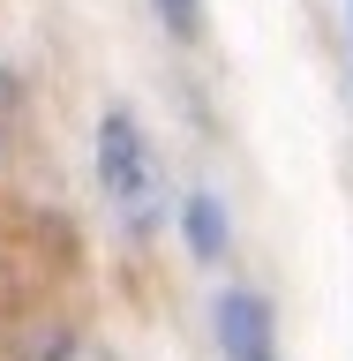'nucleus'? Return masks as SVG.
<instances>
[{
	"label": "nucleus",
	"instance_id": "nucleus-1",
	"mask_svg": "<svg viewBox=\"0 0 353 361\" xmlns=\"http://www.w3.org/2000/svg\"><path fill=\"white\" fill-rule=\"evenodd\" d=\"M98 188L135 233L158 226V158L143 143V128H135V113H120V106L98 121Z\"/></svg>",
	"mask_w": 353,
	"mask_h": 361
},
{
	"label": "nucleus",
	"instance_id": "nucleus-2",
	"mask_svg": "<svg viewBox=\"0 0 353 361\" xmlns=\"http://www.w3.org/2000/svg\"><path fill=\"white\" fill-rule=\"evenodd\" d=\"M218 346H225V361H278V346H271V309L256 293H225L218 301Z\"/></svg>",
	"mask_w": 353,
	"mask_h": 361
},
{
	"label": "nucleus",
	"instance_id": "nucleus-3",
	"mask_svg": "<svg viewBox=\"0 0 353 361\" xmlns=\"http://www.w3.org/2000/svg\"><path fill=\"white\" fill-rule=\"evenodd\" d=\"M188 241H196V256H218V248H225V211L211 196L188 203Z\"/></svg>",
	"mask_w": 353,
	"mask_h": 361
},
{
	"label": "nucleus",
	"instance_id": "nucleus-4",
	"mask_svg": "<svg viewBox=\"0 0 353 361\" xmlns=\"http://www.w3.org/2000/svg\"><path fill=\"white\" fill-rule=\"evenodd\" d=\"M151 8H158V16H166V23H173V30H180V38H196V0H151Z\"/></svg>",
	"mask_w": 353,
	"mask_h": 361
},
{
	"label": "nucleus",
	"instance_id": "nucleus-5",
	"mask_svg": "<svg viewBox=\"0 0 353 361\" xmlns=\"http://www.w3.org/2000/svg\"><path fill=\"white\" fill-rule=\"evenodd\" d=\"M45 361H113V354H106V346H90V338H68V346H53Z\"/></svg>",
	"mask_w": 353,
	"mask_h": 361
}]
</instances>
